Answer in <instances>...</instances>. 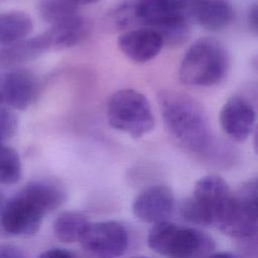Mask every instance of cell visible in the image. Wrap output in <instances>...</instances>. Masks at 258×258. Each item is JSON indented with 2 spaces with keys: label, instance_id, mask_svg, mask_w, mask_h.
Segmentation results:
<instances>
[{
  "label": "cell",
  "instance_id": "obj_25",
  "mask_svg": "<svg viewBox=\"0 0 258 258\" xmlns=\"http://www.w3.org/2000/svg\"><path fill=\"white\" fill-rule=\"evenodd\" d=\"M207 258H241V257L231 252H217V253H212Z\"/></svg>",
  "mask_w": 258,
  "mask_h": 258
},
{
  "label": "cell",
  "instance_id": "obj_26",
  "mask_svg": "<svg viewBox=\"0 0 258 258\" xmlns=\"http://www.w3.org/2000/svg\"><path fill=\"white\" fill-rule=\"evenodd\" d=\"M75 3H77L78 5L80 4H92V3H96L99 0H73Z\"/></svg>",
  "mask_w": 258,
  "mask_h": 258
},
{
  "label": "cell",
  "instance_id": "obj_20",
  "mask_svg": "<svg viewBox=\"0 0 258 258\" xmlns=\"http://www.w3.org/2000/svg\"><path fill=\"white\" fill-rule=\"evenodd\" d=\"M22 175V165L18 153L10 147L0 146V183L14 184Z\"/></svg>",
  "mask_w": 258,
  "mask_h": 258
},
{
  "label": "cell",
  "instance_id": "obj_6",
  "mask_svg": "<svg viewBox=\"0 0 258 258\" xmlns=\"http://www.w3.org/2000/svg\"><path fill=\"white\" fill-rule=\"evenodd\" d=\"M79 242L94 258H118L128 247V233L116 221L89 222Z\"/></svg>",
  "mask_w": 258,
  "mask_h": 258
},
{
  "label": "cell",
  "instance_id": "obj_7",
  "mask_svg": "<svg viewBox=\"0 0 258 258\" xmlns=\"http://www.w3.org/2000/svg\"><path fill=\"white\" fill-rule=\"evenodd\" d=\"M38 93L39 82L32 72L16 69L0 74V105L24 110L36 100Z\"/></svg>",
  "mask_w": 258,
  "mask_h": 258
},
{
  "label": "cell",
  "instance_id": "obj_24",
  "mask_svg": "<svg viewBox=\"0 0 258 258\" xmlns=\"http://www.w3.org/2000/svg\"><path fill=\"white\" fill-rule=\"evenodd\" d=\"M258 9H257V5L253 4L248 12V16H247V20H248V24L249 27L256 33L257 32V23H258Z\"/></svg>",
  "mask_w": 258,
  "mask_h": 258
},
{
  "label": "cell",
  "instance_id": "obj_11",
  "mask_svg": "<svg viewBox=\"0 0 258 258\" xmlns=\"http://www.w3.org/2000/svg\"><path fill=\"white\" fill-rule=\"evenodd\" d=\"M117 44L124 55L139 63L153 59L164 46L161 36L148 27L125 31L118 37Z\"/></svg>",
  "mask_w": 258,
  "mask_h": 258
},
{
  "label": "cell",
  "instance_id": "obj_28",
  "mask_svg": "<svg viewBox=\"0 0 258 258\" xmlns=\"http://www.w3.org/2000/svg\"><path fill=\"white\" fill-rule=\"evenodd\" d=\"M3 138H4V137H3V135H2V133H1V131H0V146H1V141L3 140Z\"/></svg>",
  "mask_w": 258,
  "mask_h": 258
},
{
  "label": "cell",
  "instance_id": "obj_5",
  "mask_svg": "<svg viewBox=\"0 0 258 258\" xmlns=\"http://www.w3.org/2000/svg\"><path fill=\"white\" fill-rule=\"evenodd\" d=\"M106 113L108 123L112 128L133 138L143 137L155 126L148 99L133 89L115 92L108 101Z\"/></svg>",
  "mask_w": 258,
  "mask_h": 258
},
{
  "label": "cell",
  "instance_id": "obj_13",
  "mask_svg": "<svg viewBox=\"0 0 258 258\" xmlns=\"http://www.w3.org/2000/svg\"><path fill=\"white\" fill-rule=\"evenodd\" d=\"M90 31L91 24L89 20L77 14L52 24L48 30L39 34V38L45 51L58 50L80 44L89 36Z\"/></svg>",
  "mask_w": 258,
  "mask_h": 258
},
{
  "label": "cell",
  "instance_id": "obj_22",
  "mask_svg": "<svg viewBox=\"0 0 258 258\" xmlns=\"http://www.w3.org/2000/svg\"><path fill=\"white\" fill-rule=\"evenodd\" d=\"M0 258H26L23 251L15 245L0 244Z\"/></svg>",
  "mask_w": 258,
  "mask_h": 258
},
{
  "label": "cell",
  "instance_id": "obj_17",
  "mask_svg": "<svg viewBox=\"0 0 258 258\" xmlns=\"http://www.w3.org/2000/svg\"><path fill=\"white\" fill-rule=\"evenodd\" d=\"M89 221L87 218L75 211L60 213L53 222V233L55 237L64 243L79 242Z\"/></svg>",
  "mask_w": 258,
  "mask_h": 258
},
{
  "label": "cell",
  "instance_id": "obj_12",
  "mask_svg": "<svg viewBox=\"0 0 258 258\" xmlns=\"http://www.w3.org/2000/svg\"><path fill=\"white\" fill-rule=\"evenodd\" d=\"M186 18L205 29L218 31L233 22L235 10L228 0H191Z\"/></svg>",
  "mask_w": 258,
  "mask_h": 258
},
{
  "label": "cell",
  "instance_id": "obj_21",
  "mask_svg": "<svg viewBox=\"0 0 258 258\" xmlns=\"http://www.w3.org/2000/svg\"><path fill=\"white\" fill-rule=\"evenodd\" d=\"M17 129L16 116L5 106L0 105V131L4 138L12 136Z\"/></svg>",
  "mask_w": 258,
  "mask_h": 258
},
{
  "label": "cell",
  "instance_id": "obj_4",
  "mask_svg": "<svg viewBox=\"0 0 258 258\" xmlns=\"http://www.w3.org/2000/svg\"><path fill=\"white\" fill-rule=\"evenodd\" d=\"M214 225L224 234L246 239L257 235V180L245 182L236 194H231L218 211Z\"/></svg>",
  "mask_w": 258,
  "mask_h": 258
},
{
  "label": "cell",
  "instance_id": "obj_29",
  "mask_svg": "<svg viewBox=\"0 0 258 258\" xmlns=\"http://www.w3.org/2000/svg\"><path fill=\"white\" fill-rule=\"evenodd\" d=\"M132 258H147V257H141V256H138V257H132Z\"/></svg>",
  "mask_w": 258,
  "mask_h": 258
},
{
  "label": "cell",
  "instance_id": "obj_3",
  "mask_svg": "<svg viewBox=\"0 0 258 258\" xmlns=\"http://www.w3.org/2000/svg\"><path fill=\"white\" fill-rule=\"evenodd\" d=\"M147 244L154 252L167 258H207L215 249V241L207 233L179 227L168 220L153 224Z\"/></svg>",
  "mask_w": 258,
  "mask_h": 258
},
{
  "label": "cell",
  "instance_id": "obj_8",
  "mask_svg": "<svg viewBox=\"0 0 258 258\" xmlns=\"http://www.w3.org/2000/svg\"><path fill=\"white\" fill-rule=\"evenodd\" d=\"M43 215L19 194L4 203L0 212L2 229L17 237L34 235L40 228Z\"/></svg>",
  "mask_w": 258,
  "mask_h": 258
},
{
  "label": "cell",
  "instance_id": "obj_14",
  "mask_svg": "<svg viewBox=\"0 0 258 258\" xmlns=\"http://www.w3.org/2000/svg\"><path fill=\"white\" fill-rule=\"evenodd\" d=\"M231 194L230 186L223 177L209 174L196 182L191 198L205 215L210 226L214 225L218 211Z\"/></svg>",
  "mask_w": 258,
  "mask_h": 258
},
{
  "label": "cell",
  "instance_id": "obj_16",
  "mask_svg": "<svg viewBox=\"0 0 258 258\" xmlns=\"http://www.w3.org/2000/svg\"><path fill=\"white\" fill-rule=\"evenodd\" d=\"M33 29L30 16L21 11L0 14V44H14L23 40Z\"/></svg>",
  "mask_w": 258,
  "mask_h": 258
},
{
  "label": "cell",
  "instance_id": "obj_15",
  "mask_svg": "<svg viewBox=\"0 0 258 258\" xmlns=\"http://www.w3.org/2000/svg\"><path fill=\"white\" fill-rule=\"evenodd\" d=\"M42 215L57 209L66 199L61 184L52 179H37L28 182L19 192Z\"/></svg>",
  "mask_w": 258,
  "mask_h": 258
},
{
  "label": "cell",
  "instance_id": "obj_19",
  "mask_svg": "<svg viewBox=\"0 0 258 258\" xmlns=\"http://www.w3.org/2000/svg\"><path fill=\"white\" fill-rule=\"evenodd\" d=\"M162 38L163 45L169 47L181 46L190 37L189 21L186 17L174 19L155 30Z\"/></svg>",
  "mask_w": 258,
  "mask_h": 258
},
{
  "label": "cell",
  "instance_id": "obj_9",
  "mask_svg": "<svg viewBox=\"0 0 258 258\" xmlns=\"http://www.w3.org/2000/svg\"><path fill=\"white\" fill-rule=\"evenodd\" d=\"M256 112L250 101L241 96H232L220 112V124L228 137L237 142L245 141L255 128Z\"/></svg>",
  "mask_w": 258,
  "mask_h": 258
},
{
  "label": "cell",
  "instance_id": "obj_27",
  "mask_svg": "<svg viewBox=\"0 0 258 258\" xmlns=\"http://www.w3.org/2000/svg\"><path fill=\"white\" fill-rule=\"evenodd\" d=\"M3 206H4V197H3L2 194L0 192V212H1L2 208H3Z\"/></svg>",
  "mask_w": 258,
  "mask_h": 258
},
{
  "label": "cell",
  "instance_id": "obj_10",
  "mask_svg": "<svg viewBox=\"0 0 258 258\" xmlns=\"http://www.w3.org/2000/svg\"><path fill=\"white\" fill-rule=\"evenodd\" d=\"M132 210L136 218L145 223L167 221L174 210V195L164 184L151 185L136 197Z\"/></svg>",
  "mask_w": 258,
  "mask_h": 258
},
{
  "label": "cell",
  "instance_id": "obj_1",
  "mask_svg": "<svg viewBox=\"0 0 258 258\" xmlns=\"http://www.w3.org/2000/svg\"><path fill=\"white\" fill-rule=\"evenodd\" d=\"M160 113L167 132L182 148L208 159H218L227 144L213 135L206 110L192 97L174 90L157 95Z\"/></svg>",
  "mask_w": 258,
  "mask_h": 258
},
{
  "label": "cell",
  "instance_id": "obj_18",
  "mask_svg": "<svg viewBox=\"0 0 258 258\" xmlns=\"http://www.w3.org/2000/svg\"><path fill=\"white\" fill-rule=\"evenodd\" d=\"M79 5L73 0H39L38 12L41 18L52 24L78 14Z\"/></svg>",
  "mask_w": 258,
  "mask_h": 258
},
{
  "label": "cell",
  "instance_id": "obj_2",
  "mask_svg": "<svg viewBox=\"0 0 258 258\" xmlns=\"http://www.w3.org/2000/svg\"><path fill=\"white\" fill-rule=\"evenodd\" d=\"M229 68L230 57L225 46L213 37H202L185 51L178 77L186 86L207 88L222 83Z\"/></svg>",
  "mask_w": 258,
  "mask_h": 258
},
{
  "label": "cell",
  "instance_id": "obj_23",
  "mask_svg": "<svg viewBox=\"0 0 258 258\" xmlns=\"http://www.w3.org/2000/svg\"><path fill=\"white\" fill-rule=\"evenodd\" d=\"M38 258H75L73 253L67 249L53 248L41 253Z\"/></svg>",
  "mask_w": 258,
  "mask_h": 258
}]
</instances>
